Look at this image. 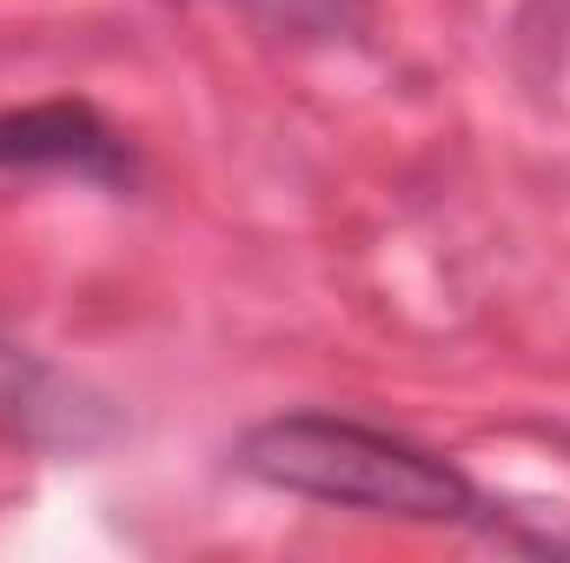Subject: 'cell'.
Segmentation results:
<instances>
[{
	"label": "cell",
	"instance_id": "cell-2",
	"mask_svg": "<svg viewBox=\"0 0 570 563\" xmlns=\"http://www.w3.org/2000/svg\"><path fill=\"white\" fill-rule=\"evenodd\" d=\"M0 172H60L87 186H134L127 134L87 100H33L0 113Z\"/></svg>",
	"mask_w": 570,
	"mask_h": 563
},
{
	"label": "cell",
	"instance_id": "cell-1",
	"mask_svg": "<svg viewBox=\"0 0 570 563\" xmlns=\"http://www.w3.org/2000/svg\"><path fill=\"white\" fill-rule=\"evenodd\" d=\"M233 464L285 497L399 517V524H484V491L425 444L379 431V424L338 418V412H279L253 424L233 451Z\"/></svg>",
	"mask_w": 570,
	"mask_h": 563
}]
</instances>
